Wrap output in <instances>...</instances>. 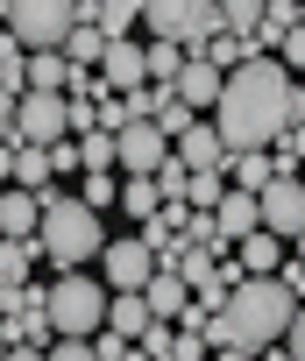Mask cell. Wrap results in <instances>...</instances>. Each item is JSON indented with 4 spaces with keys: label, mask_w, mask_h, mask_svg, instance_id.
<instances>
[{
    "label": "cell",
    "mask_w": 305,
    "mask_h": 361,
    "mask_svg": "<svg viewBox=\"0 0 305 361\" xmlns=\"http://www.w3.org/2000/svg\"><path fill=\"white\" fill-rule=\"evenodd\" d=\"M241 262H249V276H277V269H284V234H270V227L249 234V241H241Z\"/></svg>",
    "instance_id": "24"
},
{
    "label": "cell",
    "mask_w": 305,
    "mask_h": 361,
    "mask_svg": "<svg viewBox=\"0 0 305 361\" xmlns=\"http://www.w3.org/2000/svg\"><path fill=\"white\" fill-rule=\"evenodd\" d=\"M71 57L64 50H29V92H71Z\"/></svg>",
    "instance_id": "19"
},
{
    "label": "cell",
    "mask_w": 305,
    "mask_h": 361,
    "mask_svg": "<svg viewBox=\"0 0 305 361\" xmlns=\"http://www.w3.org/2000/svg\"><path fill=\"white\" fill-rule=\"evenodd\" d=\"M8 185H22V192H57V156L50 149H29V142H15L8 149Z\"/></svg>",
    "instance_id": "12"
},
{
    "label": "cell",
    "mask_w": 305,
    "mask_h": 361,
    "mask_svg": "<svg viewBox=\"0 0 305 361\" xmlns=\"http://www.w3.org/2000/svg\"><path fill=\"white\" fill-rule=\"evenodd\" d=\"M185 64H192V50H185V43H157V36H149V78H157V85H178V78H185Z\"/></svg>",
    "instance_id": "26"
},
{
    "label": "cell",
    "mask_w": 305,
    "mask_h": 361,
    "mask_svg": "<svg viewBox=\"0 0 305 361\" xmlns=\"http://www.w3.org/2000/svg\"><path fill=\"white\" fill-rule=\"evenodd\" d=\"M256 50H249V36H213L206 43V64H220V71H241Z\"/></svg>",
    "instance_id": "29"
},
{
    "label": "cell",
    "mask_w": 305,
    "mask_h": 361,
    "mask_svg": "<svg viewBox=\"0 0 305 361\" xmlns=\"http://www.w3.org/2000/svg\"><path fill=\"white\" fill-rule=\"evenodd\" d=\"M291 319H298V298L284 290V276H249L234 298H227V312L206 326V340L213 347H249V354H263V347H277L284 333H291Z\"/></svg>",
    "instance_id": "2"
},
{
    "label": "cell",
    "mask_w": 305,
    "mask_h": 361,
    "mask_svg": "<svg viewBox=\"0 0 305 361\" xmlns=\"http://www.w3.org/2000/svg\"><path fill=\"white\" fill-rule=\"evenodd\" d=\"M50 319H57L64 340L107 333V319H114V283L92 276V269H57V283H50Z\"/></svg>",
    "instance_id": "4"
},
{
    "label": "cell",
    "mask_w": 305,
    "mask_h": 361,
    "mask_svg": "<svg viewBox=\"0 0 305 361\" xmlns=\"http://www.w3.org/2000/svg\"><path fill=\"white\" fill-rule=\"evenodd\" d=\"M142 298H149V312H157V319H171V326H178V319L192 312V298H199V290H192V283H185L178 269H157Z\"/></svg>",
    "instance_id": "16"
},
{
    "label": "cell",
    "mask_w": 305,
    "mask_h": 361,
    "mask_svg": "<svg viewBox=\"0 0 305 361\" xmlns=\"http://www.w3.org/2000/svg\"><path fill=\"white\" fill-rule=\"evenodd\" d=\"M100 71H107V85H114V92H135V85H157V78H149V43H135V36H128V43H114Z\"/></svg>",
    "instance_id": "13"
},
{
    "label": "cell",
    "mask_w": 305,
    "mask_h": 361,
    "mask_svg": "<svg viewBox=\"0 0 305 361\" xmlns=\"http://www.w3.org/2000/svg\"><path fill=\"white\" fill-rule=\"evenodd\" d=\"M0 234H8V241H36L43 234V192H8V199H0Z\"/></svg>",
    "instance_id": "15"
},
{
    "label": "cell",
    "mask_w": 305,
    "mask_h": 361,
    "mask_svg": "<svg viewBox=\"0 0 305 361\" xmlns=\"http://www.w3.org/2000/svg\"><path fill=\"white\" fill-rule=\"evenodd\" d=\"M277 276H284V290H291V298H298V305H305V262H284V269H277Z\"/></svg>",
    "instance_id": "33"
},
{
    "label": "cell",
    "mask_w": 305,
    "mask_h": 361,
    "mask_svg": "<svg viewBox=\"0 0 305 361\" xmlns=\"http://www.w3.org/2000/svg\"><path fill=\"white\" fill-rule=\"evenodd\" d=\"M36 255H43V241H8V248H0V290H22L29 269H36Z\"/></svg>",
    "instance_id": "25"
},
{
    "label": "cell",
    "mask_w": 305,
    "mask_h": 361,
    "mask_svg": "<svg viewBox=\"0 0 305 361\" xmlns=\"http://www.w3.org/2000/svg\"><path fill=\"white\" fill-rule=\"evenodd\" d=\"M298 177H305V170H298Z\"/></svg>",
    "instance_id": "38"
},
{
    "label": "cell",
    "mask_w": 305,
    "mask_h": 361,
    "mask_svg": "<svg viewBox=\"0 0 305 361\" xmlns=\"http://www.w3.org/2000/svg\"><path fill=\"white\" fill-rule=\"evenodd\" d=\"M213 227H220V241H227V248H241L249 234H263V192H241V185H234V192L220 199Z\"/></svg>",
    "instance_id": "11"
},
{
    "label": "cell",
    "mask_w": 305,
    "mask_h": 361,
    "mask_svg": "<svg viewBox=\"0 0 305 361\" xmlns=\"http://www.w3.org/2000/svg\"><path fill=\"white\" fill-rule=\"evenodd\" d=\"M8 36L29 50H64V36L85 22V0H0Z\"/></svg>",
    "instance_id": "6"
},
{
    "label": "cell",
    "mask_w": 305,
    "mask_h": 361,
    "mask_svg": "<svg viewBox=\"0 0 305 361\" xmlns=\"http://www.w3.org/2000/svg\"><path fill=\"white\" fill-rule=\"evenodd\" d=\"M142 22H149V36H157V43H185L192 57H206L213 36H234L227 15H220V0H149Z\"/></svg>",
    "instance_id": "5"
},
{
    "label": "cell",
    "mask_w": 305,
    "mask_h": 361,
    "mask_svg": "<svg viewBox=\"0 0 305 361\" xmlns=\"http://www.w3.org/2000/svg\"><path fill=\"white\" fill-rule=\"evenodd\" d=\"M107 50H114V43H107V29H100V22H78V29L64 36V57H71L78 71H100V64H107Z\"/></svg>",
    "instance_id": "21"
},
{
    "label": "cell",
    "mask_w": 305,
    "mask_h": 361,
    "mask_svg": "<svg viewBox=\"0 0 305 361\" xmlns=\"http://www.w3.org/2000/svg\"><path fill=\"white\" fill-rule=\"evenodd\" d=\"M114 333H128V340H142L149 326H157V312H149V298L142 290H114V319H107Z\"/></svg>",
    "instance_id": "22"
},
{
    "label": "cell",
    "mask_w": 305,
    "mask_h": 361,
    "mask_svg": "<svg viewBox=\"0 0 305 361\" xmlns=\"http://www.w3.org/2000/svg\"><path fill=\"white\" fill-rule=\"evenodd\" d=\"M149 15V0H100V8H85V22L107 29V43H128V29Z\"/></svg>",
    "instance_id": "20"
},
{
    "label": "cell",
    "mask_w": 305,
    "mask_h": 361,
    "mask_svg": "<svg viewBox=\"0 0 305 361\" xmlns=\"http://www.w3.org/2000/svg\"><path fill=\"white\" fill-rule=\"evenodd\" d=\"M178 156H185L192 170H227V156H234V149H227V135H220L213 121H199L192 135H178Z\"/></svg>",
    "instance_id": "17"
},
{
    "label": "cell",
    "mask_w": 305,
    "mask_h": 361,
    "mask_svg": "<svg viewBox=\"0 0 305 361\" xmlns=\"http://www.w3.org/2000/svg\"><path fill=\"white\" fill-rule=\"evenodd\" d=\"M78 199H85L92 213L121 206V170H85V177H78Z\"/></svg>",
    "instance_id": "27"
},
{
    "label": "cell",
    "mask_w": 305,
    "mask_h": 361,
    "mask_svg": "<svg viewBox=\"0 0 305 361\" xmlns=\"http://www.w3.org/2000/svg\"><path fill=\"white\" fill-rule=\"evenodd\" d=\"M164 269V255L149 248V234L135 227L128 241H107V255H100V276L114 283V290H149V276Z\"/></svg>",
    "instance_id": "8"
},
{
    "label": "cell",
    "mask_w": 305,
    "mask_h": 361,
    "mask_svg": "<svg viewBox=\"0 0 305 361\" xmlns=\"http://www.w3.org/2000/svg\"><path fill=\"white\" fill-rule=\"evenodd\" d=\"M213 269H220V255H213V248H185V262H178V276H185L192 290H206V283H213Z\"/></svg>",
    "instance_id": "30"
},
{
    "label": "cell",
    "mask_w": 305,
    "mask_h": 361,
    "mask_svg": "<svg viewBox=\"0 0 305 361\" xmlns=\"http://www.w3.org/2000/svg\"><path fill=\"white\" fill-rule=\"evenodd\" d=\"M8 142H29V149L71 142V92H29V99L8 114Z\"/></svg>",
    "instance_id": "7"
},
{
    "label": "cell",
    "mask_w": 305,
    "mask_h": 361,
    "mask_svg": "<svg viewBox=\"0 0 305 361\" xmlns=\"http://www.w3.org/2000/svg\"><path fill=\"white\" fill-rule=\"evenodd\" d=\"M0 361H50V347H29V340H22V347H8Z\"/></svg>",
    "instance_id": "35"
},
{
    "label": "cell",
    "mask_w": 305,
    "mask_h": 361,
    "mask_svg": "<svg viewBox=\"0 0 305 361\" xmlns=\"http://www.w3.org/2000/svg\"><path fill=\"white\" fill-rule=\"evenodd\" d=\"M220 15H227V29H234V36H256V29H263V15H270V0H220Z\"/></svg>",
    "instance_id": "28"
},
{
    "label": "cell",
    "mask_w": 305,
    "mask_h": 361,
    "mask_svg": "<svg viewBox=\"0 0 305 361\" xmlns=\"http://www.w3.org/2000/svg\"><path fill=\"white\" fill-rule=\"evenodd\" d=\"M43 262H57V269H92L100 255H107V227H100V213L78 199V192H50L43 199Z\"/></svg>",
    "instance_id": "3"
},
{
    "label": "cell",
    "mask_w": 305,
    "mask_h": 361,
    "mask_svg": "<svg viewBox=\"0 0 305 361\" xmlns=\"http://www.w3.org/2000/svg\"><path fill=\"white\" fill-rule=\"evenodd\" d=\"M291 114H298V78L284 71V57H249L241 71H227L213 128L227 135V149H277Z\"/></svg>",
    "instance_id": "1"
},
{
    "label": "cell",
    "mask_w": 305,
    "mask_h": 361,
    "mask_svg": "<svg viewBox=\"0 0 305 361\" xmlns=\"http://www.w3.org/2000/svg\"><path fill=\"white\" fill-rule=\"evenodd\" d=\"M178 92H185V106L220 114V99H227V71H220V64H206V57H192V64H185V78H178Z\"/></svg>",
    "instance_id": "14"
},
{
    "label": "cell",
    "mask_w": 305,
    "mask_h": 361,
    "mask_svg": "<svg viewBox=\"0 0 305 361\" xmlns=\"http://www.w3.org/2000/svg\"><path fill=\"white\" fill-rule=\"evenodd\" d=\"M121 361H157V354H149V347H142V340H135V347H128V354H121Z\"/></svg>",
    "instance_id": "37"
},
{
    "label": "cell",
    "mask_w": 305,
    "mask_h": 361,
    "mask_svg": "<svg viewBox=\"0 0 305 361\" xmlns=\"http://www.w3.org/2000/svg\"><path fill=\"white\" fill-rule=\"evenodd\" d=\"M50 361H100V347H92V340H57Z\"/></svg>",
    "instance_id": "32"
},
{
    "label": "cell",
    "mask_w": 305,
    "mask_h": 361,
    "mask_svg": "<svg viewBox=\"0 0 305 361\" xmlns=\"http://www.w3.org/2000/svg\"><path fill=\"white\" fill-rule=\"evenodd\" d=\"M263 227L284 234V241L305 234V177H298V170H284L277 185H263Z\"/></svg>",
    "instance_id": "10"
},
{
    "label": "cell",
    "mask_w": 305,
    "mask_h": 361,
    "mask_svg": "<svg viewBox=\"0 0 305 361\" xmlns=\"http://www.w3.org/2000/svg\"><path fill=\"white\" fill-rule=\"evenodd\" d=\"M227 177H234L241 192H263V185H277L284 170H277V149H234L227 156Z\"/></svg>",
    "instance_id": "18"
},
{
    "label": "cell",
    "mask_w": 305,
    "mask_h": 361,
    "mask_svg": "<svg viewBox=\"0 0 305 361\" xmlns=\"http://www.w3.org/2000/svg\"><path fill=\"white\" fill-rule=\"evenodd\" d=\"M277 57H284V71H305V22L284 36V50H277Z\"/></svg>",
    "instance_id": "31"
},
{
    "label": "cell",
    "mask_w": 305,
    "mask_h": 361,
    "mask_svg": "<svg viewBox=\"0 0 305 361\" xmlns=\"http://www.w3.org/2000/svg\"><path fill=\"white\" fill-rule=\"evenodd\" d=\"M121 206H128V213H135V227H142V220H157L171 199H164L157 177H121Z\"/></svg>",
    "instance_id": "23"
},
{
    "label": "cell",
    "mask_w": 305,
    "mask_h": 361,
    "mask_svg": "<svg viewBox=\"0 0 305 361\" xmlns=\"http://www.w3.org/2000/svg\"><path fill=\"white\" fill-rule=\"evenodd\" d=\"M171 156H178V142H171L157 121H135V128H121V177H157Z\"/></svg>",
    "instance_id": "9"
},
{
    "label": "cell",
    "mask_w": 305,
    "mask_h": 361,
    "mask_svg": "<svg viewBox=\"0 0 305 361\" xmlns=\"http://www.w3.org/2000/svg\"><path fill=\"white\" fill-rule=\"evenodd\" d=\"M284 347H291V354L305 361V305H298V319H291V333H284Z\"/></svg>",
    "instance_id": "34"
},
{
    "label": "cell",
    "mask_w": 305,
    "mask_h": 361,
    "mask_svg": "<svg viewBox=\"0 0 305 361\" xmlns=\"http://www.w3.org/2000/svg\"><path fill=\"white\" fill-rule=\"evenodd\" d=\"M213 361H256V354H249V347H234V340H227V347H213Z\"/></svg>",
    "instance_id": "36"
}]
</instances>
